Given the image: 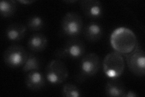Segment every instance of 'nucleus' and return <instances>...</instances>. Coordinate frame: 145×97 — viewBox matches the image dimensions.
I'll use <instances>...</instances> for the list:
<instances>
[{
	"mask_svg": "<svg viewBox=\"0 0 145 97\" xmlns=\"http://www.w3.org/2000/svg\"><path fill=\"white\" fill-rule=\"evenodd\" d=\"M110 43L115 52L124 56L133 51L138 44L135 34L124 27H119L112 32Z\"/></svg>",
	"mask_w": 145,
	"mask_h": 97,
	"instance_id": "f257e3e1",
	"label": "nucleus"
},
{
	"mask_svg": "<svg viewBox=\"0 0 145 97\" xmlns=\"http://www.w3.org/2000/svg\"><path fill=\"white\" fill-rule=\"evenodd\" d=\"M101 66V59L95 53H89L81 58L77 81L82 82L86 78L95 75Z\"/></svg>",
	"mask_w": 145,
	"mask_h": 97,
	"instance_id": "f03ea898",
	"label": "nucleus"
},
{
	"mask_svg": "<svg viewBox=\"0 0 145 97\" xmlns=\"http://www.w3.org/2000/svg\"><path fill=\"white\" fill-rule=\"evenodd\" d=\"M125 61L123 56L119 53H109L103 61V69L106 76L110 78L120 77L125 70Z\"/></svg>",
	"mask_w": 145,
	"mask_h": 97,
	"instance_id": "7ed1b4c3",
	"label": "nucleus"
},
{
	"mask_svg": "<svg viewBox=\"0 0 145 97\" xmlns=\"http://www.w3.org/2000/svg\"><path fill=\"white\" fill-rule=\"evenodd\" d=\"M69 77V71L65 64L60 59H53L45 69V78L53 85L61 84Z\"/></svg>",
	"mask_w": 145,
	"mask_h": 97,
	"instance_id": "20e7f679",
	"label": "nucleus"
},
{
	"mask_svg": "<svg viewBox=\"0 0 145 97\" xmlns=\"http://www.w3.org/2000/svg\"><path fill=\"white\" fill-rule=\"evenodd\" d=\"M85 47L82 41L72 38L68 40L63 47L56 50L55 56L58 58L77 59L85 55Z\"/></svg>",
	"mask_w": 145,
	"mask_h": 97,
	"instance_id": "39448f33",
	"label": "nucleus"
},
{
	"mask_svg": "<svg viewBox=\"0 0 145 97\" xmlns=\"http://www.w3.org/2000/svg\"><path fill=\"white\" fill-rule=\"evenodd\" d=\"M29 53L23 46L12 45L5 50L3 54V59L7 66L12 68L23 66L28 57Z\"/></svg>",
	"mask_w": 145,
	"mask_h": 97,
	"instance_id": "423d86ee",
	"label": "nucleus"
},
{
	"mask_svg": "<svg viewBox=\"0 0 145 97\" xmlns=\"http://www.w3.org/2000/svg\"><path fill=\"white\" fill-rule=\"evenodd\" d=\"M127 66L135 75L144 77L145 75V55L143 48L137 44L133 51L125 55Z\"/></svg>",
	"mask_w": 145,
	"mask_h": 97,
	"instance_id": "0eeeda50",
	"label": "nucleus"
},
{
	"mask_svg": "<svg viewBox=\"0 0 145 97\" xmlns=\"http://www.w3.org/2000/svg\"><path fill=\"white\" fill-rule=\"evenodd\" d=\"M61 30L67 36H79L83 30V21L81 16L76 12H68L61 21Z\"/></svg>",
	"mask_w": 145,
	"mask_h": 97,
	"instance_id": "6e6552de",
	"label": "nucleus"
},
{
	"mask_svg": "<svg viewBox=\"0 0 145 97\" xmlns=\"http://www.w3.org/2000/svg\"><path fill=\"white\" fill-rule=\"evenodd\" d=\"M80 6L84 14L89 18L97 19L103 15L102 4L97 0H83L80 2Z\"/></svg>",
	"mask_w": 145,
	"mask_h": 97,
	"instance_id": "1a4fd4ad",
	"label": "nucleus"
},
{
	"mask_svg": "<svg viewBox=\"0 0 145 97\" xmlns=\"http://www.w3.org/2000/svg\"><path fill=\"white\" fill-rule=\"evenodd\" d=\"M45 77L39 71H30L27 74L25 83L27 87L31 90H39L45 84Z\"/></svg>",
	"mask_w": 145,
	"mask_h": 97,
	"instance_id": "9d476101",
	"label": "nucleus"
},
{
	"mask_svg": "<svg viewBox=\"0 0 145 97\" xmlns=\"http://www.w3.org/2000/svg\"><path fill=\"white\" fill-rule=\"evenodd\" d=\"M84 35L85 38L90 42H96L103 36V27L96 22H90L84 27Z\"/></svg>",
	"mask_w": 145,
	"mask_h": 97,
	"instance_id": "9b49d317",
	"label": "nucleus"
},
{
	"mask_svg": "<svg viewBox=\"0 0 145 97\" xmlns=\"http://www.w3.org/2000/svg\"><path fill=\"white\" fill-rule=\"evenodd\" d=\"M126 92L123 82L117 78H110L105 86V95L108 96L124 97Z\"/></svg>",
	"mask_w": 145,
	"mask_h": 97,
	"instance_id": "f8f14e48",
	"label": "nucleus"
},
{
	"mask_svg": "<svg viewBox=\"0 0 145 97\" xmlns=\"http://www.w3.org/2000/svg\"><path fill=\"white\" fill-rule=\"evenodd\" d=\"M27 30V28L24 25L20 23H13L7 27L6 35L10 41L17 42L25 37Z\"/></svg>",
	"mask_w": 145,
	"mask_h": 97,
	"instance_id": "ddd939ff",
	"label": "nucleus"
},
{
	"mask_svg": "<svg viewBox=\"0 0 145 97\" xmlns=\"http://www.w3.org/2000/svg\"><path fill=\"white\" fill-rule=\"evenodd\" d=\"M48 40L46 36L41 33H35L30 37L27 46L33 52H42L47 48Z\"/></svg>",
	"mask_w": 145,
	"mask_h": 97,
	"instance_id": "4468645a",
	"label": "nucleus"
},
{
	"mask_svg": "<svg viewBox=\"0 0 145 97\" xmlns=\"http://www.w3.org/2000/svg\"><path fill=\"white\" fill-rule=\"evenodd\" d=\"M42 62L39 57L34 53H29L26 61L22 66V71L28 72L33 71H39L41 67Z\"/></svg>",
	"mask_w": 145,
	"mask_h": 97,
	"instance_id": "2eb2a0df",
	"label": "nucleus"
},
{
	"mask_svg": "<svg viewBox=\"0 0 145 97\" xmlns=\"http://www.w3.org/2000/svg\"><path fill=\"white\" fill-rule=\"evenodd\" d=\"M16 10V3L13 0L1 1L0 3V13L3 17L7 18L12 16Z\"/></svg>",
	"mask_w": 145,
	"mask_h": 97,
	"instance_id": "dca6fc26",
	"label": "nucleus"
},
{
	"mask_svg": "<svg viewBox=\"0 0 145 97\" xmlns=\"http://www.w3.org/2000/svg\"><path fill=\"white\" fill-rule=\"evenodd\" d=\"M45 25V22L42 17L38 15L30 16L27 22V28L30 31L38 32L41 30Z\"/></svg>",
	"mask_w": 145,
	"mask_h": 97,
	"instance_id": "f3484780",
	"label": "nucleus"
},
{
	"mask_svg": "<svg viewBox=\"0 0 145 97\" xmlns=\"http://www.w3.org/2000/svg\"><path fill=\"white\" fill-rule=\"evenodd\" d=\"M62 95L65 97H79L82 95L80 89L71 83H66L63 86Z\"/></svg>",
	"mask_w": 145,
	"mask_h": 97,
	"instance_id": "a211bd4d",
	"label": "nucleus"
},
{
	"mask_svg": "<svg viewBox=\"0 0 145 97\" xmlns=\"http://www.w3.org/2000/svg\"><path fill=\"white\" fill-rule=\"evenodd\" d=\"M138 96V95L137 92L133 90H129L128 92H126L124 97H137Z\"/></svg>",
	"mask_w": 145,
	"mask_h": 97,
	"instance_id": "6ab92c4d",
	"label": "nucleus"
},
{
	"mask_svg": "<svg viewBox=\"0 0 145 97\" xmlns=\"http://www.w3.org/2000/svg\"><path fill=\"white\" fill-rule=\"evenodd\" d=\"M20 3L24 4H31L35 2V1H31V0H28V1H24V0H20V1H18Z\"/></svg>",
	"mask_w": 145,
	"mask_h": 97,
	"instance_id": "aec40b11",
	"label": "nucleus"
},
{
	"mask_svg": "<svg viewBox=\"0 0 145 97\" xmlns=\"http://www.w3.org/2000/svg\"><path fill=\"white\" fill-rule=\"evenodd\" d=\"M67 3H75V2H76V1H66Z\"/></svg>",
	"mask_w": 145,
	"mask_h": 97,
	"instance_id": "412c9836",
	"label": "nucleus"
}]
</instances>
